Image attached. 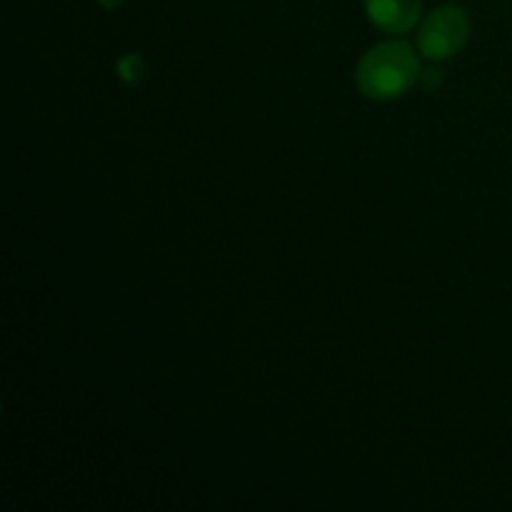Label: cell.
<instances>
[{
  "instance_id": "obj_1",
  "label": "cell",
  "mask_w": 512,
  "mask_h": 512,
  "mask_svg": "<svg viewBox=\"0 0 512 512\" xmlns=\"http://www.w3.org/2000/svg\"><path fill=\"white\" fill-rule=\"evenodd\" d=\"M418 55L408 43L388 40L363 55L355 70L360 93L373 100H393L408 93L420 80Z\"/></svg>"
},
{
  "instance_id": "obj_2",
  "label": "cell",
  "mask_w": 512,
  "mask_h": 512,
  "mask_svg": "<svg viewBox=\"0 0 512 512\" xmlns=\"http://www.w3.org/2000/svg\"><path fill=\"white\" fill-rule=\"evenodd\" d=\"M470 40V18L458 5H440L423 20L418 48L425 58L445 60L458 55Z\"/></svg>"
},
{
  "instance_id": "obj_6",
  "label": "cell",
  "mask_w": 512,
  "mask_h": 512,
  "mask_svg": "<svg viewBox=\"0 0 512 512\" xmlns=\"http://www.w3.org/2000/svg\"><path fill=\"white\" fill-rule=\"evenodd\" d=\"M100 5H103V8H118L120 3H123V0H98Z\"/></svg>"
},
{
  "instance_id": "obj_4",
  "label": "cell",
  "mask_w": 512,
  "mask_h": 512,
  "mask_svg": "<svg viewBox=\"0 0 512 512\" xmlns=\"http://www.w3.org/2000/svg\"><path fill=\"white\" fill-rule=\"evenodd\" d=\"M145 63L140 55H125V58L118 60V73L120 78H125L128 83H135V80L143 78Z\"/></svg>"
},
{
  "instance_id": "obj_3",
  "label": "cell",
  "mask_w": 512,
  "mask_h": 512,
  "mask_svg": "<svg viewBox=\"0 0 512 512\" xmlns=\"http://www.w3.org/2000/svg\"><path fill=\"white\" fill-rule=\"evenodd\" d=\"M368 18L390 35L408 33L415 28L423 10V0H365Z\"/></svg>"
},
{
  "instance_id": "obj_5",
  "label": "cell",
  "mask_w": 512,
  "mask_h": 512,
  "mask_svg": "<svg viewBox=\"0 0 512 512\" xmlns=\"http://www.w3.org/2000/svg\"><path fill=\"white\" fill-rule=\"evenodd\" d=\"M418 83L423 85V88L433 90V88H438L440 83H443V73H440L438 68H425V70H420Z\"/></svg>"
}]
</instances>
